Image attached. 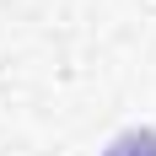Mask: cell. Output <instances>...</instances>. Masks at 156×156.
<instances>
[{"label":"cell","instance_id":"6da1fadb","mask_svg":"<svg viewBox=\"0 0 156 156\" xmlns=\"http://www.w3.org/2000/svg\"><path fill=\"white\" fill-rule=\"evenodd\" d=\"M102 156H156V129H124Z\"/></svg>","mask_w":156,"mask_h":156}]
</instances>
